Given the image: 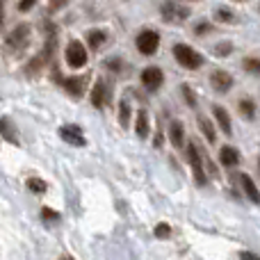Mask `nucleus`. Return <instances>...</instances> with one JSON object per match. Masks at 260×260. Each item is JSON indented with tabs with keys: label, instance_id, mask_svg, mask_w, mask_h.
I'll list each match as a JSON object with an SVG mask.
<instances>
[{
	"label": "nucleus",
	"instance_id": "nucleus-8",
	"mask_svg": "<svg viewBox=\"0 0 260 260\" xmlns=\"http://www.w3.org/2000/svg\"><path fill=\"white\" fill-rule=\"evenodd\" d=\"M139 80H142V87L146 91H157L162 87V82H165V73H162V69H157V67H146L142 71V78H139Z\"/></svg>",
	"mask_w": 260,
	"mask_h": 260
},
{
	"label": "nucleus",
	"instance_id": "nucleus-7",
	"mask_svg": "<svg viewBox=\"0 0 260 260\" xmlns=\"http://www.w3.org/2000/svg\"><path fill=\"white\" fill-rule=\"evenodd\" d=\"M210 85L217 94H229L235 85V78L231 76L229 71H224V69H215V71L210 73Z\"/></svg>",
	"mask_w": 260,
	"mask_h": 260
},
{
	"label": "nucleus",
	"instance_id": "nucleus-30",
	"mask_svg": "<svg viewBox=\"0 0 260 260\" xmlns=\"http://www.w3.org/2000/svg\"><path fill=\"white\" fill-rule=\"evenodd\" d=\"M105 67H108L110 69V71H121V69H123V62H121V59H119V57H112V59H108V62H105Z\"/></svg>",
	"mask_w": 260,
	"mask_h": 260
},
{
	"label": "nucleus",
	"instance_id": "nucleus-12",
	"mask_svg": "<svg viewBox=\"0 0 260 260\" xmlns=\"http://www.w3.org/2000/svg\"><path fill=\"white\" fill-rule=\"evenodd\" d=\"M59 85L67 89V94H71L73 99H80L82 94H85V89H87V78H78V76H73V78H59Z\"/></svg>",
	"mask_w": 260,
	"mask_h": 260
},
{
	"label": "nucleus",
	"instance_id": "nucleus-23",
	"mask_svg": "<svg viewBox=\"0 0 260 260\" xmlns=\"http://www.w3.org/2000/svg\"><path fill=\"white\" fill-rule=\"evenodd\" d=\"M242 69L247 73H251V76H260V57H244Z\"/></svg>",
	"mask_w": 260,
	"mask_h": 260
},
{
	"label": "nucleus",
	"instance_id": "nucleus-16",
	"mask_svg": "<svg viewBox=\"0 0 260 260\" xmlns=\"http://www.w3.org/2000/svg\"><path fill=\"white\" fill-rule=\"evenodd\" d=\"M197 123H199V130H201V135L206 137V142L208 144H215L217 142V130H215V123H212V119H208L206 114H199Z\"/></svg>",
	"mask_w": 260,
	"mask_h": 260
},
{
	"label": "nucleus",
	"instance_id": "nucleus-6",
	"mask_svg": "<svg viewBox=\"0 0 260 260\" xmlns=\"http://www.w3.org/2000/svg\"><path fill=\"white\" fill-rule=\"evenodd\" d=\"M135 46L142 55H155L160 48V35L155 30H142L135 39Z\"/></svg>",
	"mask_w": 260,
	"mask_h": 260
},
{
	"label": "nucleus",
	"instance_id": "nucleus-24",
	"mask_svg": "<svg viewBox=\"0 0 260 260\" xmlns=\"http://www.w3.org/2000/svg\"><path fill=\"white\" fill-rule=\"evenodd\" d=\"M25 185H27V189H30L32 194H44L46 189H48V185H46L41 178H37V176H32V178H27V183H25Z\"/></svg>",
	"mask_w": 260,
	"mask_h": 260
},
{
	"label": "nucleus",
	"instance_id": "nucleus-11",
	"mask_svg": "<svg viewBox=\"0 0 260 260\" xmlns=\"http://www.w3.org/2000/svg\"><path fill=\"white\" fill-rule=\"evenodd\" d=\"M59 137H62L67 144H71V146H85L87 144L80 126H73V123H67V126L59 128Z\"/></svg>",
	"mask_w": 260,
	"mask_h": 260
},
{
	"label": "nucleus",
	"instance_id": "nucleus-2",
	"mask_svg": "<svg viewBox=\"0 0 260 260\" xmlns=\"http://www.w3.org/2000/svg\"><path fill=\"white\" fill-rule=\"evenodd\" d=\"M171 53H174L176 62L183 69H187V71H197V69H201L203 64H206V57H203L201 53H197V50L187 44H176L174 48H171Z\"/></svg>",
	"mask_w": 260,
	"mask_h": 260
},
{
	"label": "nucleus",
	"instance_id": "nucleus-33",
	"mask_svg": "<svg viewBox=\"0 0 260 260\" xmlns=\"http://www.w3.org/2000/svg\"><path fill=\"white\" fill-rule=\"evenodd\" d=\"M240 260H260V256L253 251H240Z\"/></svg>",
	"mask_w": 260,
	"mask_h": 260
},
{
	"label": "nucleus",
	"instance_id": "nucleus-3",
	"mask_svg": "<svg viewBox=\"0 0 260 260\" xmlns=\"http://www.w3.org/2000/svg\"><path fill=\"white\" fill-rule=\"evenodd\" d=\"M30 25H16L12 32L7 35V39H5V55H18L23 48H25L27 44H30Z\"/></svg>",
	"mask_w": 260,
	"mask_h": 260
},
{
	"label": "nucleus",
	"instance_id": "nucleus-22",
	"mask_svg": "<svg viewBox=\"0 0 260 260\" xmlns=\"http://www.w3.org/2000/svg\"><path fill=\"white\" fill-rule=\"evenodd\" d=\"M215 21L219 23H235V12L229 7H217L215 9Z\"/></svg>",
	"mask_w": 260,
	"mask_h": 260
},
{
	"label": "nucleus",
	"instance_id": "nucleus-36",
	"mask_svg": "<svg viewBox=\"0 0 260 260\" xmlns=\"http://www.w3.org/2000/svg\"><path fill=\"white\" fill-rule=\"evenodd\" d=\"M258 174H260V157H258Z\"/></svg>",
	"mask_w": 260,
	"mask_h": 260
},
{
	"label": "nucleus",
	"instance_id": "nucleus-29",
	"mask_svg": "<svg viewBox=\"0 0 260 260\" xmlns=\"http://www.w3.org/2000/svg\"><path fill=\"white\" fill-rule=\"evenodd\" d=\"M41 219H46V221H57V219H59V212H55L53 208H41Z\"/></svg>",
	"mask_w": 260,
	"mask_h": 260
},
{
	"label": "nucleus",
	"instance_id": "nucleus-4",
	"mask_svg": "<svg viewBox=\"0 0 260 260\" xmlns=\"http://www.w3.org/2000/svg\"><path fill=\"white\" fill-rule=\"evenodd\" d=\"M160 14H162V21L165 23H183V21H187L189 18V9L185 7V5L174 3V0L162 3Z\"/></svg>",
	"mask_w": 260,
	"mask_h": 260
},
{
	"label": "nucleus",
	"instance_id": "nucleus-5",
	"mask_svg": "<svg viewBox=\"0 0 260 260\" xmlns=\"http://www.w3.org/2000/svg\"><path fill=\"white\" fill-rule=\"evenodd\" d=\"M64 59H67V64L71 69H82L87 64V59H89V53H87V48L80 41H71L67 46V50H64Z\"/></svg>",
	"mask_w": 260,
	"mask_h": 260
},
{
	"label": "nucleus",
	"instance_id": "nucleus-21",
	"mask_svg": "<svg viewBox=\"0 0 260 260\" xmlns=\"http://www.w3.org/2000/svg\"><path fill=\"white\" fill-rule=\"evenodd\" d=\"M130 117H133V112H130V103L123 99L121 103H119V123H121V128L130 126Z\"/></svg>",
	"mask_w": 260,
	"mask_h": 260
},
{
	"label": "nucleus",
	"instance_id": "nucleus-1",
	"mask_svg": "<svg viewBox=\"0 0 260 260\" xmlns=\"http://www.w3.org/2000/svg\"><path fill=\"white\" fill-rule=\"evenodd\" d=\"M185 153H187V162H189V167H192L194 183H197L199 187H206V185L210 183V176H208V171H206V165H203V153L199 151L197 142H189Z\"/></svg>",
	"mask_w": 260,
	"mask_h": 260
},
{
	"label": "nucleus",
	"instance_id": "nucleus-14",
	"mask_svg": "<svg viewBox=\"0 0 260 260\" xmlns=\"http://www.w3.org/2000/svg\"><path fill=\"white\" fill-rule=\"evenodd\" d=\"M219 162L226 169H233V167L240 165V151L235 146H231V144H226V146L219 148Z\"/></svg>",
	"mask_w": 260,
	"mask_h": 260
},
{
	"label": "nucleus",
	"instance_id": "nucleus-20",
	"mask_svg": "<svg viewBox=\"0 0 260 260\" xmlns=\"http://www.w3.org/2000/svg\"><path fill=\"white\" fill-rule=\"evenodd\" d=\"M105 41H108V32L105 30H91L89 35H87V44H89L91 50H99Z\"/></svg>",
	"mask_w": 260,
	"mask_h": 260
},
{
	"label": "nucleus",
	"instance_id": "nucleus-17",
	"mask_svg": "<svg viewBox=\"0 0 260 260\" xmlns=\"http://www.w3.org/2000/svg\"><path fill=\"white\" fill-rule=\"evenodd\" d=\"M0 137L7 139V142L14 144V146H18V130H16V126H14V121L9 117L0 119Z\"/></svg>",
	"mask_w": 260,
	"mask_h": 260
},
{
	"label": "nucleus",
	"instance_id": "nucleus-34",
	"mask_svg": "<svg viewBox=\"0 0 260 260\" xmlns=\"http://www.w3.org/2000/svg\"><path fill=\"white\" fill-rule=\"evenodd\" d=\"M162 142H165V135H162V130H157V133H155V139H153V146L160 148Z\"/></svg>",
	"mask_w": 260,
	"mask_h": 260
},
{
	"label": "nucleus",
	"instance_id": "nucleus-10",
	"mask_svg": "<svg viewBox=\"0 0 260 260\" xmlns=\"http://www.w3.org/2000/svg\"><path fill=\"white\" fill-rule=\"evenodd\" d=\"M91 105H94L96 110H103L105 105L110 103V85L105 80H99L94 85V89H91Z\"/></svg>",
	"mask_w": 260,
	"mask_h": 260
},
{
	"label": "nucleus",
	"instance_id": "nucleus-18",
	"mask_svg": "<svg viewBox=\"0 0 260 260\" xmlns=\"http://www.w3.org/2000/svg\"><path fill=\"white\" fill-rule=\"evenodd\" d=\"M135 133H137L139 139H146L148 133H151V119H148V112L146 110H139L137 117H135Z\"/></svg>",
	"mask_w": 260,
	"mask_h": 260
},
{
	"label": "nucleus",
	"instance_id": "nucleus-37",
	"mask_svg": "<svg viewBox=\"0 0 260 260\" xmlns=\"http://www.w3.org/2000/svg\"><path fill=\"white\" fill-rule=\"evenodd\" d=\"M62 260H73V258H69V256H67V258H62Z\"/></svg>",
	"mask_w": 260,
	"mask_h": 260
},
{
	"label": "nucleus",
	"instance_id": "nucleus-27",
	"mask_svg": "<svg viewBox=\"0 0 260 260\" xmlns=\"http://www.w3.org/2000/svg\"><path fill=\"white\" fill-rule=\"evenodd\" d=\"M212 30H215V25H212V23H208V21H201V23H197V25H194V35H197V37H206V35H210Z\"/></svg>",
	"mask_w": 260,
	"mask_h": 260
},
{
	"label": "nucleus",
	"instance_id": "nucleus-38",
	"mask_svg": "<svg viewBox=\"0 0 260 260\" xmlns=\"http://www.w3.org/2000/svg\"><path fill=\"white\" fill-rule=\"evenodd\" d=\"M238 3H242V0H238Z\"/></svg>",
	"mask_w": 260,
	"mask_h": 260
},
{
	"label": "nucleus",
	"instance_id": "nucleus-15",
	"mask_svg": "<svg viewBox=\"0 0 260 260\" xmlns=\"http://www.w3.org/2000/svg\"><path fill=\"white\" fill-rule=\"evenodd\" d=\"M169 142L174 144V148L185 146V126H183V121H178V119H174V121L169 123Z\"/></svg>",
	"mask_w": 260,
	"mask_h": 260
},
{
	"label": "nucleus",
	"instance_id": "nucleus-19",
	"mask_svg": "<svg viewBox=\"0 0 260 260\" xmlns=\"http://www.w3.org/2000/svg\"><path fill=\"white\" fill-rule=\"evenodd\" d=\"M238 112L242 114L247 121H253V119H256V112H258L256 101H251L249 96H242V99L238 101Z\"/></svg>",
	"mask_w": 260,
	"mask_h": 260
},
{
	"label": "nucleus",
	"instance_id": "nucleus-32",
	"mask_svg": "<svg viewBox=\"0 0 260 260\" xmlns=\"http://www.w3.org/2000/svg\"><path fill=\"white\" fill-rule=\"evenodd\" d=\"M37 5V0H18V12H30Z\"/></svg>",
	"mask_w": 260,
	"mask_h": 260
},
{
	"label": "nucleus",
	"instance_id": "nucleus-35",
	"mask_svg": "<svg viewBox=\"0 0 260 260\" xmlns=\"http://www.w3.org/2000/svg\"><path fill=\"white\" fill-rule=\"evenodd\" d=\"M5 23V0H0V27Z\"/></svg>",
	"mask_w": 260,
	"mask_h": 260
},
{
	"label": "nucleus",
	"instance_id": "nucleus-28",
	"mask_svg": "<svg viewBox=\"0 0 260 260\" xmlns=\"http://www.w3.org/2000/svg\"><path fill=\"white\" fill-rule=\"evenodd\" d=\"M155 238H160V240H167V238H171V226L167 224V221H160V224L155 226Z\"/></svg>",
	"mask_w": 260,
	"mask_h": 260
},
{
	"label": "nucleus",
	"instance_id": "nucleus-26",
	"mask_svg": "<svg viewBox=\"0 0 260 260\" xmlns=\"http://www.w3.org/2000/svg\"><path fill=\"white\" fill-rule=\"evenodd\" d=\"M180 94H183V99H185V103H187V108H197V94L192 91V87L189 85H183L180 87Z\"/></svg>",
	"mask_w": 260,
	"mask_h": 260
},
{
	"label": "nucleus",
	"instance_id": "nucleus-9",
	"mask_svg": "<svg viewBox=\"0 0 260 260\" xmlns=\"http://www.w3.org/2000/svg\"><path fill=\"white\" fill-rule=\"evenodd\" d=\"M238 180H240V187H242L244 197H247L249 201L253 203V206H260V189H258V185L253 183L251 176L244 174V171H240V174H238Z\"/></svg>",
	"mask_w": 260,
	"mask_h": 260
},
{
	"label": "nucleus",
	"instance_id": "nucleus-13",
	"mask_svg": "<svg viewBox=\"0 0 260 260\" xmlns=\"http://www.w3.org/2000/svg\"><path fill=\"white\" fill-rule=\"evenodd\" d=\"M212 117H215V123L219 126V130L226 135V137H231V135H233V123H231L229 110L221 108V105H212Z\"/></svg>",
	"mask_w": 260,
	"mask_h": 260
},
{
	"label": "nucleus",
	"instance_id": "nucleus-25",
	"mask_svg": "<svg viewBox=\"0 0 260 260\" xmlns=\"http://www.w3.org/2000/svg\"><path fill=\"white\" fill-rule=\"evenodd\" d=\"M212 53H215L217 57H229V55L233 53V44H231V41H219L217 46H212Z\"/></svg>",
	"mask_w": 260,
	"mask_h": 260
},
{
	"label": "nucleus",
	"instance_id": "nucleus-31",
	"mask_svg": "<svg viewBox=\"0 0 260 260\" xmlns=\"http://www.w3.org/2000/svg\"><path fill=\"white\" fill-rule=\"evenodd\" d=\"M69 0H48V9L50 12H59L62 7H67Z\"/></svg>",
	"mask_w": 260,
	"mask_h": 260
}]
</instances>
